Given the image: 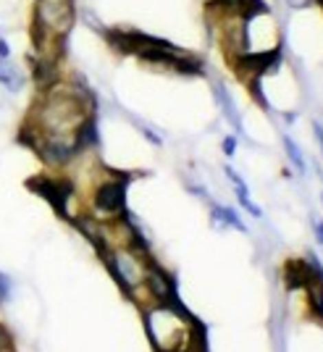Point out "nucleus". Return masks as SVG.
I'll return each mask as SVG.
<instances>
[{
	"instance_id": "obj_4",
	"label": "nucleus",
	"mask_w": 323,
	"mask_h": 352,
	"mask_svg": "<svg viewBox=\"0 0 323 352\" xmlns=\"http://www.w3.org/2000/svg\"><path fill=\"white\" fill-rule=\"evenodd\" d=\"M100 255H103L111 276L118 281V287L129 294L132 300H137L140 294H147L145 281H147V274H150V265H153L150 258H147V250L132 248V245H118V248L103 250Z\"/></svg>"
},
{
	"instance_id": "obj_8",
	"label": "nucleus",
	"mask_w": 323,
	"mask_h": 352,
	"mask_svg": "<svg viewBox=\"0 0 323 352\" xmlns=\"http://www.w3.org/2000/svg\"><path fill=\"white\" fill-rule=\"evenodd\" d=\"M226 176H229V179H232V184H234V190H236V200H239V206L245 208L247 213H252L255 219H260V216H263V210H260V208H258V206H255V203H252V200H250V192H247V184L242 182V176L236 174V171H234V168H232V166L226 168Z\"/></svg>"
},
{
	"instance_id": "obj_6",
	"label": "nucleus",
	"mask_w": 323,
	"mask_h": 352,
	"mask_svg": "<svg viewBox=\"0 0 323 352\" xmlns=\"http://www.w3.org/2000/svg\"><path fill=\"white\" fill-rule=\"evenodd\" d=\"M145 289H147V294H150V300H153V302H179L177 284H174V279H171L163 268H158V265H150Z\"/></svg>"
},
{
	"instance_id": "obj_14",
	"label": "nucleus",
	"mask_w": 323,
	"mask_h": 352,
	"mask_svg": "<svg viewBox=\"0 0 323 352\" xmlns=\"http://www.w3.org/2000/svg\"><path fill=\"white\" fill-rule=\"evenodd\" d=\"M0 58H11V47L3 37H0Z\"/></svg>"
},
{
	"instance_id": "obj_9",
	"label": "nucleus",
	"mask_w": 323,
	"mask_h": 352,
	"mask_svg": "<svg viewBox=\"0 0 323 352\" xmlns=\"http://www.w3.org/2000/svg\"><path fill=\"white\" fill-rule=\"evenodd\" d=\"M0 85L8 92H21L24 87V74L16 69V63H11V58H0Z\"/></svg>"
},
{
	"instance_id": "obj_1",
	"label": "nucleus",
	"mask_w": 323,
	"mask_h": 352,
	"mask_svg": "<svg viewBox=\"0 0 323 352\" xmlns=\"http://www.w3.org/2000/svg\"><path fill=\"white\" fill-rule=\"evenodd\" d=\"M92 118L95 98L87 85L56 79L40 89L19 140L27 142L47 166H66L85 150L82 126Z\"/></svg>"
},
{
	"instance_id": "obj_12",
	"label": "nucleus",
	"mask_w": 323,
	"mask_h": 352,
	"mask_svg": "<svg viewBox=\"0 0 323 352\" xmlns=\"http://www.w3.org/2000/svg\"><path fill=\"white\" fill-rule=\"evenodd\" d=\"M8 294H11V281H8L5 274H0V305L8 300Z\"/></svg>"
},
{
	"instance_id": "obj_15",
	"label": "nucleus",
	"mask_w": 323,
	"mask_h": 352,
	"mask_svg": "<svg viewBox=\"0 0 323 352\" xmlns=\"http://www.w3.org/2000/svg\"><path fill=\"white\" fill-rule=\"evenodd\" d=\"M287 3H289L292 8H305V6H313L315 0H287Z\"/></svg>"
},
{
	"instance_id": "obj_11",
	"label": "nucleus",
	"mask_w": 323,
	"mask_h": 352,
	"mask_svg": "<svg viewBox=\"0 0 323 352\" xmlns=\"http://www.w3.org/2000/svg\"><path fill=\"white\" fill-rule=\"evenodd\" d=\"M284 147H287V155H289V161L294 163L297 174H305V158H302L300 147H297V145L292 142V137H284Z\"/></svg>"
},
{
	"instance_id": "obj_16",
	"label": "nucleus",
	"mask_w": 323,
	"mask_h": 352,
	"mask_svg": "<svg viewBox=\"0 0 323 352\" xmlns=\"http://www.w3.org/2000/svg\"><path fill=\"white\" fill-rule=\"evenodd\" d=\"M315 236H318V242L323 245V221H315Z\"/></svg>"
},
{
	"instance_id": "obj_10",
	"label": "nucleus",
	"mask_w": 323,
	"mask_h": 352,
	"mask_svg": "<svg viewBox=\"0 0 323 352\" xmlns=\"http://www.w3.org/2000/svg\"><path fill=\"white\" fill-rule=\"evenodd\" d=\"M210 219L216 221V226H234L236 232H247V226L236 216V210L226 206H213L210 208Z\"/></svg>"
},
{
	"instance_id": "obj_2",
	"label": "nucleus",
	"mask_w": 323,
	"mask_h": 352,
	"mask_svg": "<svg viewBox=\"0 0 323 352\" xmlns=\"http://www.w3.org/2000/svg\"><path fill=\"white\" fill-rule=\"evenodd\" d=\"M145 334L155 352H205L203 329L179 302L147 305Z\"/></svg>"
},
{
	"instance_id": "obj_19",
	"label": "nucleus",
	"mask_w": 323,
	"mask_h": 352,
	"mask_svg": "<svg viewBox=\"0 0 323 352\" xmlns=\"http://www.w3.org/2000/svg\"><path fill=\"white\" fill-rule=\"evenodd\" d=\"M315 3H318V6H321V8H323V0H315Z\"/></svg>"
},
{
	"instance_id": "obj_13",
	"label": "nucleus",
	"mask_w": 323,
	"mask_h": 352,
	"mask_svg": "<svg viewBox=\"0 0 323 352\" xmlns=\"http://www.w3.org/2000/svg\"><path fill=\"white\" fill-rule=\"evenodd\" d=\"M223 153H226L229 158L234 155L236 153V137H226V140H223Z\"/></svg>"
},
{
	"instance_id": "obj_18",
	"label": "nucleus",
	"mask_w": 323,
	"mask_h": 352,
	"mask_svg": "<svg viewBox=\"0 0 323 352\" xmlns=\"http://www.w3.org/2000/svg\"><path fill=\"white\" fill-rule=\"evenodd\" d=\"M5 344H8V337H5V331L0 329V347H5Z\"/></svg>"
},
{
	"instance_id": "obj_5",
	"label": "nucleus",
	"mask_w": 323,
	"mask_h": 352,
	"mask_svg": "<svg viewBox=\"0 0 323 352\" xmlns=\"http://www.w3.org/2000/svg\"><path fill=\"white\" fill-rule=\"evenodd\" d=\"M126 176H108L98 184L95 197H92V206L95 210L105 216V219H118L126 213Z\"/></svg>"
},
{
	"instance_id": "obj_17",
	"label": "nucleus",
	"mask_w": 323,
	"mask_h": 352,
	"mask_svg": "<svg viewBox=\"0 0 323 352\" xmlns=\"http://www.w3.org/2000/svg\"><path fill=\"white\" fill-rule=\"evenodd\" d=\"M315 137H318V142H321V150H323V126H321V124H315Z\"/></svg>"
},
{
	"instance_id": "obj_3",
	"label": "nucleus",
	"mask_w": 323,
	"mask_h": 352,
	"mask_svg": "<svg viewBox=\"0 0 323 352\" xmlns=\"http://www.w3.org/2000/svg\"><path fill=\"white\" fill-rule=\"evenodd\" d=\"M76 24L74 0H34L32 11V47L40 60H60L63 43Z\"/></svg>"
},
{
	"instance_id": "obj_7",
	"label": "nucleus",
	"mask_w": 323,
	"mask_h": 352,
	"mask_svg": "<svg viewBox=\"0 0 323 352\" xmlns=\"http://www.w3.org/2000/svg\"><path fill=\"white\" fill-rule=\"evenodd\" d=\"M213 95H216V100H219L221 111H223V116H226V121L234 126L236 132L242 134L245 129H242V118H239V111H236L234 100H232V95H229V89L223 87L221 82H213Z\"/></svg>"
}]
</instances>
